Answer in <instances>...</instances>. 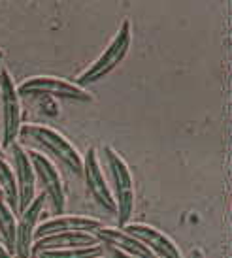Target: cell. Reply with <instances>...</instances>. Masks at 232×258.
Wrapping results in <instances>:
<instances>
[{
    "label": "cell",
    "mask_w": 232,
    "mask_h": 258,
    "mask_svg": "<svg viewBox=\"0 0 232 258\" xmlns=\"http://www.w3.org/2000/svg\"><path fill=\"white\" fill-rule=\"evenodd\" d=\"M19 136L25 142L30 140V142L45 147L70 172H74L76 175H83V157L80 155V151L76 149V145L66 136H63L59 130L51 128L47 124H25L19 130Z\"/></svg>",
    "instance_id": "cell-1"
},
{
    "label": "cell",
    "mask_w": 232,
    "mask_h": 258,
    "mask_svg": "<svg viewBox=\"0 0 232 258\" xmlns=\"http://www.w3.org/2000/svg\"><path fill=\"white\" fill-rule=\"evenodd\" d=\"M106 162H108L109 173L115 186V215L119 221V226H125L131 221L132 211H134V183H132V173L125 158L117 153L113 147H104Z\"/></svg>",
    "instance_id": "cell-2"
},
{
    "label": "cell",
    "mask_w": 232,
    "mask_h": 258,
    "mask_svg": "<svg viewBox=\"0 0 232 258\" xmlns=\"http://www.w3.org/2000/svg\"><path fill=\"white\" fill-rule=\"evenodd\" d=\"M131 42H132V25L129 19H125L123 25L117 30L115 38L111 40V43L102 51L100 57L96 58L85 72L81 74L76 83L81 87L91 85L94 81L102 79L104 76H108L111 70H115V66L119 62H123V58L127 57V53L131 49Z\"/></svg>",
    "instance_id": "cell-3"
},
{
    "label": "cell",
    "mask_w": 232,
    "mask_h": 258,
    "mask_svg": "<svg viewBox=\"0 0 232 258\" xmlns=\"http://www.w3.org/2000/svg\"><path fill=\"white\" fill-rule=\"evenodd\" d=\"M19 96H38V94H51L57 98L76 102H93L94 96L85 87L78 85L74 81L55 76H34L25 79L21 85H17Z\"/></svg>",
    "instance_id": "cell-4"
},
{
    "label": "cell",
    "mask_w": 232,
    "mask_h": 258,
    "mask_svg": "<svg viewBox=\"0 0 232 258\" xmlns=\"http://www.w3.org/2000/svg\"><path fill=\"white\" fill-rule=\"evenodd\" d=\"M0 104H2V138L0 147H12L21 130V102L14 78L6 68L0 70Z\"/></svg>",
    "instance_id": "cell-5"
},
{
    "label": "cell",
    "mask_w": 232,
    "mask_h": 258,
    "mask_svg": "<svg viewBox=\"0 0 232 258\" xmlns=\"http://www.w3.org/2000/svg\"><path fill=\"white\" fill-rule=\"evenodd\" d=\"M27 153H29V158L30 162H32L34 173L40 177L42 185H44V192L47 194V198L53 204V209L57 213H63V209L66 206V194H65V186H63V179H61L55 164L45 157L44 153H40V151L30 149Z\"/></svg>",
    "instance_id": "cell-6"
},
{
    "label": "cell",
    "mask_w": 232,
    "mask_h": 258,
    "mask_svg": "<svg viewBox=\"0 0 232 258\" xmlns=\"http://www.w3.org/2000/svg\"><path fill=\"white\" fill-rule=\"evenodd\" d=\"M15 162V183H17V217L30 206L36 196V173L29 158V153L23 145H12Z\"/></svg>",
    "instance_id": "cell-7"
},
{
    "label": "cell",
    "mask_w": 232,
    "mask_h": 258,
    "mask_svg": "<svg viewBox=\"0 0 232 258\" xmlns=\"http://www.w3.org/2000/svg\"><path fill=\"white\" fill-rule=\"evenodd\" d=\"M45 206V192L34 196V200L30 202V206L17 221V230H15V247L14 252L17 258H30L32 254V243H34V230L42 217Z\"/></svg>",
    "instance_id": "cell-8"
},
{
    "label": "cell",
    "mask_w": 232,
    "mask_h": 258,
    "mask_svg": "<svg viewBox=\"0 0 232 258\" xmlns=\"http://www.w3.org/2000/svg\"><path fill=\"white\" fill-rule=\"evenodd\" d=\"M83 177H85L87 188L91 196L94 198V202L109 213H115V198H113V192L109 190L108 183H106L100 160H98L94 147H91L85 158H83Z\"/></svg>",
    "instance_id": "cell-9"
},
{
    "label": "cell",
    "mask_w": 232,
    "mask_h": 258,
    "mask_svg": "<svg viewBox=\"0 0 232 258\" xmlns=\"http://www.w3.org/2000/svg\"><path fill=\"white\" fill-rule=\"evenodd\" d=\"M121 228H125L129 234L140 239L157 258H182V251L170 239V236L157 230L155 226L142 224V222H127Z\"/></svg>",
    "instance_id": "cell-10"
},
{
    "label": "cell",
    "mask_w": 232,
    "mask_h": 258,
    "mask_svg": "<svg viewBox=\"0 0 232 258\" xmlns=\"http://www.w3.org/2000/svg\"><path fill=\"white\" fill-rule=\"evenodd\" d=\"M104 226V222L94 219V217H85V215H57L51 217L47 221H44L40 226L34 230V239L47 234H57V232H91L98 230Z\"/></svg>",
    "instance_id": "cell-11"
},
{
    "label": "cell",
    "mask_w": 232,
    "mask_h": 258,
    "mask_svg": "<svg viewBox=\"0 0 232 258\" xmlns=\"http://www.w3.org/2000/svg\"><path fill=\"white\" fill-rule=\"evenodd\" d=\"M93 234L96 236V239H98L100 243L117 247V249H121V251H125V252H131L134 256L157 258L140 239H136L132 234H129V232L125 228H121V226H119V228H113V226H106V224H104V226H100L98 230H94Z\"/></svg>",
    "instance_id": "cell-12"
},
{
    "label": "cell",
    "mask_w": 232,
    "mask_h": 258,
    "mask_svg": "<svg viewBox=\"0 0 232 258\" xmlns=\"http://www.w3.org/2000/svg\"><path fill=\"white\" fill-rule=\"evenodd\" d=\"M100 243L91 232H57L47 234L34 239L32 243V254H38L47 249H68V247H89V245ZM30 254V256H32Z\"/></svg>",
    "instance_id": "cell-13"
},
{
    "label": "cell",
    "mask_w": 232,
    "mask_h": 258,
    "mask_svg": "<svg viewBox=\"0 0 232 258\" xmlns=\"http://www.w3.org/2000/svg\"><path fill=\"white\" fill-rule=\"evenodd\" d=\"M104 254V243H94L89 247H68V249H47L34 254L36 258H94Z\"/></svg>",
    "instance_id": "cell-14"
},
{
    "label": "cell",
    "mask_w": 232,
    "mask_h": 258,
    "mask_svg": "<svg viewBox=\"0 0 232 258\" xmlns=\"http://www.w3.org/2000/svg\"><path fill=\"white\" fill-rule=\"evenodd\" d=\"M15 230H17L15 211L8 206L4 198H0V239L10 252H14L15 247Z\"/></svg>",
    "instance_id": "cell-15"
},
{
    "label": "cell",
    "mask_w": 232,
    "mask_h": 258,
    "mask_svg": "<svg viewBox=\"0 0 232 258\" xmlns=\"http://www.w3.org/2000/svg\"><path fill=\"white\" fill-rule=\"evenodd\" d=\"M0 188L4 192V200L17 215V183H15V173L8 160L0 155Z\"/></svg>",
    "instance_id": "cell-16"
},
{
    "label": "cell",
    "mask_w": 232,
    "mask_h": 258,
    "mask_svg": "<svg viewBox=\"0 0 232 258\" xmlns=\"http://www.w3.org/2000/svg\"><path fill=\"white\" fill-rule=\"evenodd\" d=\"M0 258H12V252L8 251V247L0 241Z\"/></svg>",
    "instance_id": "cell-17"
},
{
    "label": "cell",
    "mask_w": 232,
    "mask_h": 258,
    "mask_svg": "<svg viewBox=\"0 0 232 258\" xmlns=\"http://www.w3.org/2000/svg\"><path fill=\"white\" fill-rule=\"evenodd\" d=\"M193 258H200V252H198V251H195V254H193Z\"/></svg>",
    "instance_id": "cell-18"
},
{
    "label": "cell",
    "mask_w": 232,
    "mask_h": 258,
    "mask_svg": "<svg viewBox=\"0 0 232 258\" xmlns=\"http://www.w3.org/2000/svg\"><path fill=\"white\" fill-rule=\"evenodd\" d=\"M0 198H4V192H2V188H0Z\"/></svg>",
    "instance_id": "cell-19"
},
{
    "label": "cell",
    "mask_w": 232,
    "mask_h": 258,
    "mask_svg": "<svg viewBox=\"0 0 232 258\" xmlns=\"http://www.w3.org/2000/svg\"><path fill=\"white\" fill-rule=\"evenodd\" d=\"M0 155H2V147H0Z\"/></svg>",
    "instance_id": "cell-20"
},
{
    "label": "cell",
    "mask_w": 232,
    "mask_h": 258,
    "mask_svg": "<svg viewBox=\"0 0 232 258\" xmlns=\"http://www.w3.org/2000/svg\"><path fill=\"white\" fill-rule=\"evenodd\" d=\"M30 258H36V256H34V254H32V256H30Z\"/></svg>",
    "instance_id": "cell-21"
},
{
    "label": "cell",
    "mask_w": 232,
    "mask_h": 258,
    "mask_svg": "<svg viewBox=\"0 0 232 258\" xmlns=\"http://www.w3.org/2000/svg\"><path fill=\"white\" fill-rule=\"evenodd\" d=\"M94 258H102V256H94Z\"/></svg>",
    "instance_id": "cell-22"
}]
</instances>
